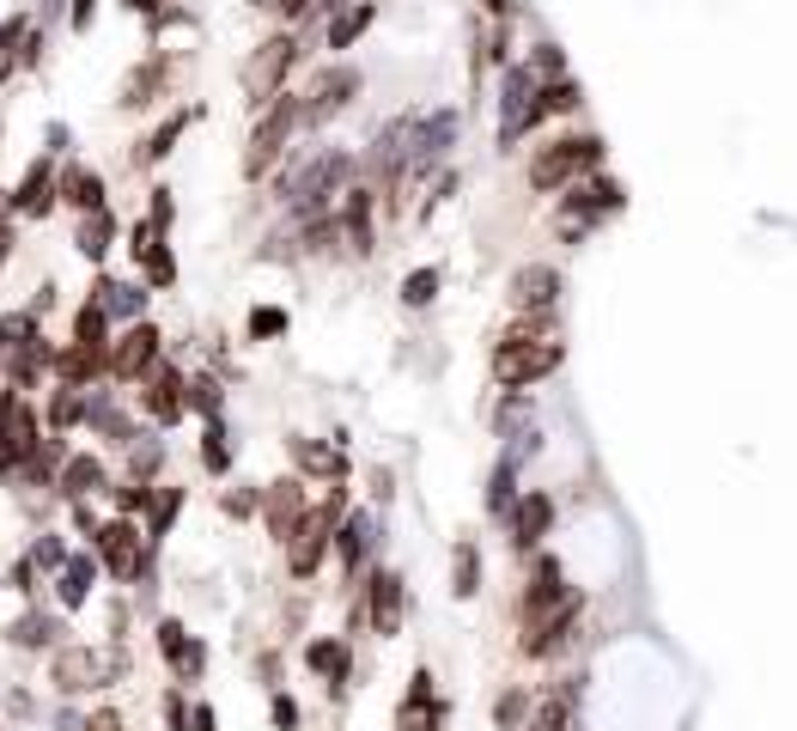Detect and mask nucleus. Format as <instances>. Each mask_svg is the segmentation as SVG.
<instances>
[{
	"label": "nucleus",
	"instance_id": "nucleus-7",
	"mask_svg": "<svg viewBox=\"0 0 797 731\" xmlns=\"http://www.w3.org/2000/svg\"><path fill=\"white\" fill-rule=\"evenodd\" d=\"M536 98H542L536 67L511 62L506 67V86H499V147H518V140L536 128Z\"/></svg>",
	"mask_w": 797,
	"mask_h": 731
},
{
	"label": "nucleus",
	"instance_id": "nucleus-40",
	"mask_svg": "<svg viewBox=\"0 0 797 731\" xmlns=\"http://www.w3.org/2000/svg\"><path fill=\"white\" fill-rule=\"evenodd\" d=\"M140 263H147V280H153V287H170V280H177V263H170L165 244H153L147 256H140Z\"/></svg>",
	"mask_w": 797,
	"mask_h": 731
},
{
	"label": "nucleus",
	"instance_id": "nucleus-13",
	"mask_svg": "<svg viewBox=\"0 0 797 731\" xmlns=\"http://www.w3.org/2000/svg\"><path fill=\"white\" fill-rule=\"evenodd\" d=\"M92 549H98V560H104L116 579H135L140 560H147V549H140V530L128 525V518H110V525H98Z\"/></svg>",
	"mask_w": 797,
	"mask_h": 731
},
{
	"label": "nucleus",
	"instance_id": "nucleus-15",
	"mask_svg": "<svg viewBox=\"0 0 797 731\" xmlns=\"http://www.w3.org/2000/svg\"><path fill=\"white\" fill-rule=\"evenodd\" d=\"M305 482H268V494H262V518H268V537H280V543H292V530L305 525Z\"/></svg>",
	"mask_w": 797,
	"mask_h": 731
},
{
	"label": "nucleus",
	"instance_id": "nucleus-29",
	"mask_svg": "<svg viewBox=\"0 0 797 731\" xmlns=\"http://www.w3.org/2000/svg\"><path fill=\"white\" fill-rule=\"evenodd\" d=\"M451 592L457 597H476L481 592V549L463 537L457 543V555H451Z\"/></svg>",
	"mask_w": 797,
	"mask_h": 731
},
{
	"label": "nucleus",
	"instance_id": "nucleus-35",
	"mask_svg": "<svg viewBox=\"0 0 797 731\" xmlns=\"http://www.w3.org/2000/svg\"><path fill=\"white\" fill-rule=\"evenodd\" d=\"M518 500H523V494H518V464L506 457V464L493 469V482H488V513H511Z\"/></svg>",
	"mask_w": 797,
	"mask_h": 731
},
{
	"label": "nucleus",
	"instance_id": "nucleus-4",
	"mask_svg": "<svg viewBox=\"0 0 797 731\" xmlns=\"http://www.w3.org/2000/svg\"><path fill=\"white\" fill-rule=\"evenodd\" d=\"M299 67V37L280 31V37H262L256 55L244 62V104L268 110L280 92H287V74Z\"/></svg>",
	"mask_w": 797,
	"mask_h": 731
},
{
	"label": "nucleus",
	"instance_id": "nucleus-5",
	"mask_svg": "<svg viewBox=\"0 0 797 731\" xmlns=\"http://www.w3.org/2000/svg\"><path fill=\"white\" fill-rule=\"evenodd\" d=\"M560 360H567L560 336H542V342H499L493 348V378H499V390H523V385H536V378L560 373Z\"/></svg>",
	"mask_w": 797,
	"mask_h": 731
},
{
	"label": "nucleus",
	"instance_id": "nucleus-33",
	"mask_svg": "<svg viewBox=\"0 0 797 731\" xmlns=\"http://www.w3.org/2000/svg\"><path fill=\"white\" fill-rule=\"evenodd\" d=\"M92 579H98V560H86V555L67 560V567H62V604L79 609L86 597H92Z\"/></svg>",
	"mask_w": 797,
	"mask_h": 731
},
{
	"label": "nucleus",
	"instance_id": "nucleus-19",
	"mask_svg": "<svg viewBox=\"0 0 797 731\" xmlns=\"http://www.w3.org/2000/svg\"><path fill=\"white\" fill-rule=\"evenodd\" d=\"M366 609H371V628H378V634H396L402 628V579L378 567V574L366 579Z\"/></svg>",
	"mask_w": 797,
	"mask_h": 731
},
{
	"label": "nucleus",
	"instance_id": "nucleus-32",
	"mask_svg": "<svg viewBox=\"0 0 797 731\" xmlns=\"http://www.w3.org/2000/svg\"><path fill=\"white\" fill-rule=\"evenodd\" d=\"M305 665L317 670V677H329V683H341V677H347V646H341V640H311Z\"/></svg>",
	"mask_w": 797,
	"mask_h": 731
},
{
	"label": "nucleus",
	"instance_id": "nucleus-39",
	"mask_svg": "<svg viewBox=\"0 0 797 731\" xmlns=\"http://www.w3.org/2000/svg\"><path fill=\"white\" fill-rule=\"evenodd\" d=\"M250 336H256V342H268V336H287V312H275V305H256V312H250Z\"/></svg>",
	"mask_w": 797,
	"mask_h": 731
},
{
	"label": "nucleus",
	"instance_id": "nucleus-11",
	"mask_svg": "<svg viewBox=\"0 0 797 731\" xmlns=\"http://www.w3.org/2000/svg\"><path fill=\"white\" fill-rule=\"evenodd\" d=\"M110 677H116V658L92 653V646H62V653H55V689H67V695L104 689Z\"/></svg>",
	"mask_w": 797,
	"mask_h": 731
},
{
	"label": "nucleus",
	"instance_id": "nucleus-2",
	"mask_svg": "<svg viewBox=\"0 0 797 731\" xmlns=\"http://www.w3.org/2000/svg\"><path fill=\"white\" fill-rule=\"evenodd\" d=\"M603 135H560V140H548L536 159H530V189L536 196H554V189H572L579 177H591V172H603Z\"/></svg>",
	"mask_w": 797,
	"mask_h": 731
},
{
	"label": "nucleus",
	"instance_id": "nucleus-26",
	"mask_svg": "<svg viewBox=\"0 0 797 731\" xmlns=\"http://www.w3.org/2000/svg\"><path fill=\"white\" fill-rule=\"evenodd\" d=\"M371 537H378V525H371V513H353L347 525H341V567H347V574H359V560L371 555Z\"/></svg>",
	"mask_w": 797,
	"mask_h": 731
},
{
	"label": "nucleus",
	"instance_id": "nucleus-24",
	"mask_svg": "<svg viewBox=\"0 0 797 731\" xmlns=\"http://www.w3.org/2000/svg\"><path fill=\"white\" fill-rule=\"evenodd\" d=\"M165 74H170V62L165 55H153L147 67H135V74L123 79V92H116V104L123 110H140V104H153V92L165 86Z\"/></svg>",
	"mask_w": 797,
	"mask_h": 731
},
{
	"label": "nucleus",
	"instance_id": "nucleus-12",
	"mask_svg": "<svg viewBox=\"0 0 797 731\" xmlns=\"http://www.w3.org/2000/svg\"><path fill=\"white\" fill-rule=\"evenodd\" d=\"M153 366H159V329L153 324H128L123 342L110 348V378L140 385V373H153Z\"/></svg>",
	"mask_w": 797,
	"mask_h": 731
},
{
	"label": "nucleus",
	"instance_id": "nucleus-9",
	"mask_svg": "<svg viewBox=\"0 0 797 731\" xmlns=\"http://www.w3.org/2000/svg\"><path fill=\"white\" fill-rule=\"evenodd\" d=\"M37 445H43V433H37L31 408L18 396H0V476H18L37 457Z\"/></svg>",
	"mask_w": 797,
	"mask_h": 731
},
{
	"label": "nucleus",
	"instance_id": "nucleus-38",
	"mask_svg": "<svg viewBox=\"0 0 797 731\" xmlns=\"http://www.w3.org/2000/svg\"><path fill=\"white\" fill-rule=\"evenodd\" d=\"M432 299H439V268H415V275L402 280V305H432Z\"/></svg>",
	"mask_w": 797,
	"mask_h": 731
},
{
	"label": "nucleus",
	"instance_id": "nucleus-8",
	"mask_svg": "<svg viewBox=\"0 0 797 731\" xmlns=\"http://www.w3.org/2000/svg\"><path fill=\"white\" fill-rule=\"evenodd\" d=\"M628 207V189L615 184V177H584V184H572L567 196H560V214H567V238H584L597 219L621 214Z\"/></svg>",
	"mask_w": 797,
	"mask_h": 731
},
{
	"label": "nucleus",
	"instance_id": "nucleus-21",
	"mask_svg": "<svg viewBox=\"0 0 797 731\" xmlns=\"http://www.w3.org/2000/svg\"><path fill=\"white\" fill-rule=\"evenodd\" d=\"M439 719H445V707L432 701V677H427V670H415V683H408V701H402L396 726L402 731H439Z\"/></svg>",
	"mask_w": 797,
	"mask_h": 731
},
{
	"label": "nucleus",
	"instance_id": "nucleus-52",
	"mask_svg": "<svg viewBox=\"0 0 797 731\" xmlns=\"http://www.w3.org/2000/svg\"><path fill=\"white\" fill-rule=\"evenodd\" d=\"M481 7H488L493 18H511V7H518V0H481Z\"/></svg>",
	"mask_w": 797,
	"mask_h": 731
},
{
	"label": "nucleus",
	"instance_id": "nucleus-44",
	"mask_svg": "<svg viewBox=\"0 0 797 731\" xmlns=\"http://www.w3.org/2000/svg\"><path fill=\"white\" fill-rule=\"evenodd\" d=\"M147 500H153V488L147 482H128V488H116V513H147Z\"/></svg>",
	"mask_w": 797,
	"mask_h": 731
},
{
	"label": "nucleus",
	"instance_id": "nucleus-14",
	"mask_svg": "<svg viewBox=\"0 0 797 731\" xmlns=\"http://www.w3.org/2000/svg\"><path fill=\"white\" fill-rule=\"evenodd\" d=\"M511 305H518V317H548L560 305V275L548 263H523L511 275Z\"/></svg>",
	"mask_w": 797,
	"mask_h": 731
},
{
	"label": "nucleus",
	"instance_id": "nucleus-43",
	"mask_svg": "<svg viewBox=\"0 0 797 731\" xmlns=\"http://www.w3.org/2000/svg\"><path fill=\"white\" fill-rule=\"evenodd\" d=\"M189 403H195L207 420H219V385L214 378H195V385H189Z\"/></svg>",
	"mask_w": 797,
	"mask_h": 731
},
{
	"label": "nucleus",
	"instance_id": "nucleus-10",
	"mask_svg": "<svg viewBox=\"0 0 797 731\" xmlns=\"http://www.w3.org/2000/svg\"><path fill=\"white\" fill-rule=\"evenodd\" d=\"M353 98H359V67H341V62L322 67V74L305 86V98H299V104H305V128L329 123V116H336V110H347Z\"/></svg>",
	"mask_w": 797,
	"mask_h": 731
},
{
	"label": "nucleus",
	"instance_id": "nucleus-36",
	"mask_svg": "<svg viewBox=\"0 0 797 731\" xmlns=\"http://www.w3.org/2000/svg\"><path fill=\"white\" fill-rule=\"evenodd\" d=\"M74 348L110 354V342H104V305H79V317H74Z\"/></svg>",
	"mask_w": 797,
	"mask_h": 731
},
{
	"label": "nucleus",
	"instance_id": "nucleus-30",
	"mask_svg": "<svg viewBox=\"0 0 797 731\" xmlns=\"http://www.w3.org/2000/svg\"><path fill=\"white\" fill-rule=\"evenodd\" d=\"M98 488H104V464H98V457H67L62 494L67 500H86V494H98Z\"/></svg>",
	"mask_w": 797,
	"mask_h": 731
},
{
	"label": "nucleus",
	"instance_id": "nucleus-54",
	"mask_svg": "<svg viewBox=\"0 0 797 731\" xmlns=\"http://www.w3.org/2000/svg\"><path fill=\"white\" fill-rule=\"evenodd\" d=\"M123 7H128V13H153L159 0H123Z\"/></svg>",
	"mask_w": 797,
	"mask_h": 731
},
{
	"label": "nucleus",
	"instance_id": "nucleus-1",
	"mask_svg": "<svg viewBox=\"0 0 797 731\" xmlns=\"http://www.w3.org/2000/svg\"><path fill=\"white\" fill-rule=\"evenodd\" d=\"M584 616V597L567 585V574H560V560L542 555L536 560V574H530V592H523V609H518V622H523V658H554L560 646H567V634L579 628Z\"/></svg>",
	"mask_w": 797,
	"mask_h": 731
},
{
	"label": "nucleus",
	"instance_id": "nucleus-49",
	"mask_svg": "<svg viewBox=\"0 0 797 731\" xmlns=\"http://www.w3.org/2000/svg\"><path fill=\"white\" fill-rule=\"evenodd\" d=\"M275 726H287V731H292V726H299V707H292V701H287V695H275Z\"/></svg>",
	"mask_w": 797,
	"mask_h": 731
},
{
	"label": "nucleus",
	"instance_id": "nucleus-53",
	"mask_svg": "<svg viewBox=\"0 0 797 731\" xmlns=\"http://www.w3.org/2000/svg\"><path fill=\"white\" fill-rule=\"evenodd\" d=\"M7 256H13V232L0 226V268H7Z\"/></svg>",
	"mask_w": 797,
	"mask_h": 731
},
{
	"label": "nucleus",
	"instance_id": "nucleus-20",
	"mask_svg": "<svg viewBox=\"0 0 797 731\" xmlns=\"http://www.w3.org/2000/svg\"><path fill=\"white\" fill-rule=\"evenodd\" d=\"M62 202V172H49V159H37L31 172H25V184H18V196H13V207L18 214H49V207Z\"/></svg>",
	"mask_w": 797,
	"mask_h": 731
},
{
	"label": "nucleus",
	"instance_id": "nucleus-6",
	"mask_svg": "<svg viewBox=\"0 0 797 731\" xmlns=\"http://www.w3.org/2000/svg\"><path fill=\"white\" fill-rule=\"evenodd\" d=\"M336 525H341V488L322 506H311L305 525L292 530V543H287V567L292 579H311L322 567V555H329V543H336Z\"/></svg>",
	"mask_w": 797,
	"mask_h": 731
},
{
	"label": "nucleus",
	"instance_id": "nucleus-25",
	"mask_svg": "<svg viewBox=\"0 0 797 731\" xmlns=\"http://www.w3.org/2000/svg\"><path fill=\"white\" fill-rule=\"evenodd\" d=\"M292 457H299V469H305V476H329V482H341V476H347V457H341L336 445H317V439H292Z\"/></svg>",
	"mask_w": 797,
	"mask_h": 731
},
{
	"label": "nucleus",
	"instance_id": "nucleus-37",
	"mask_svg": "<svg viewBox=\"0 0 797 731\" xmlns=\"http://www.w3.org/2000/svg\"><path fill=\"white\" fill-rule=\"evenodd\" d=\"M201 464L214 469V476L231 469V445H226V427H219V420H207V433H201Z\"/></svg>",
	"mask_w": 797,
	"mask_h": 731
},
{
	"label": "nucleus",
	"instance_id": "nucleus-48",
	"mask_svg": "<svg viewBox=\"0 0 797 731\" xmlns=\"http://www.w3.org/2000/svg\"><path fill=\"white\" fill-rule=\"evenodd\" d=\"M226 513L231 518H250V513H256V494H226Z\"/></svg>",
	"mask_w": 797,
	"mask_h": 731
},
{
	"label": "nucleus",
	"instance_id": "nucleus-22",
	"mask_svg": "<svg viewBox=\"0 0 797 731\" xmlns=\"http://www.w3.org/2000/svg\"><path fill=\"white\" fill-rule=\"evenodd\" d=\"M62 202L79 207V214H104V177L92 165H67L62 172Z\"/></svg>",
	"mask_w": 797,
	"mask_h": 731
},
{
	"label": "nucleus",
	"instance_id": "nucleus-45",
	"mask_svg": "<svg viewBox=\"0 0 797 731\" xmlns=\"http://www.w3.org/2000/svg\"><path fill=\"white\" fill-rule=\"evenodd\" d=\"M177 500H184V494H177V488H165V494H159V513H153V530H165L170 518H177Z\"/></svg>",
	"mask_w": 797,
	"mask_h": 731
},
{
	"label": "nucleus",
	"instance_id": "nucleus-31",
	"mask_svg": "<svg viewBox=\"0 0 797 731\" xmlns=\"http://www.w3.org/2000/svg\"><path fill=\"white\" fill-rule=\"evenodd\" d=\"M579 104H584V92L572 86V79H554V86H542V98H536V128L548 123V116H572Z\"/></svg>",
	"mask_w": 797,
	"mask_h": 731
},
{
	"label": "nucleus",
	"instance_id": "nucleus-34",
	"mask_svg": "<svg viewBox=\"0 0 797 731\" xmlns=\"http://www.w3.org/2000/svg\"><path fill=\"white\" fill-rule=\"evenodd\" d=\"M110 232H116V219H110V214H86V219H79V238H74L79 256H92V263H98V256L110 250Z\"/></svg>",
	"mask_w": 797,
	"mask_h": 731
},
{
	"label": "nucleus",
	"instance_id": "nucleus-42",
	"mask_svg": "<svg viewBox=\"0 0 797 731\" xmlns=\"http://www.w3.org/2000/svg\"><path fill=\"white\" fill-rule=\"evenodd\" d=\"M13 634H18V640H25V646H49V640L62 634V628L49 622V616H25V622H18V628H13Z\"/></svg>",
	"mask_w": 797,
	"mask_h": 731
},
{
	"label": "nucleus",
	"instance_id": "nucleus-23",
	"mask_svg": "<svg viewBox=\"0 0 797 731\" xmlns=\"http://www.w3.org/2000/svg\"><path fill=\"white\" fill-rule=\"evenodd\" d=\"M371 18H378V7H371V0H341V13L329 18V49H353L359 37H366Z\"/></svg>",
	"mask_w": 797,
	"mask_h": 731
},
{
	"label": "nucleus",
	"instance_id": "nucleus-51",
	"mask_svg": "<svg viewBox=\"0 0 797 731\" xmlns=\"http://www.w3.org/2000/svg\"><path fill=\"white\" fill-rule=\"evenodd\" d=\"M86 731H123V719H116V714H98V719H92V726H86Z\"/></svg>",
	"mask_w": 797,
	"mask_h": 731
},
{
	"label": "nucleus",
	"instance_id": "nucleus-47",
	"mask_svg": "<svg viewBox=\"0 0 797 731\" xmlns=\"http://www.w3.org/2000/svg\"><path fill=\"white\" fill-rule=\"evenodd\" d=\"M98 18V0H74V31H92Z\"/></svg>",
	"mask_w": 797,
	"mask_h": 731
},
{
	"label": "nucleus",
	"instance_id": "nucleus-27",
	"mask_svg": "<svg viewBox=\"0 0 797 731\" xmlns=\"http://www.w3.org/2000/svg\"><path fill=\"white\" fill-rule=\"evenodd\" d=\"M159 646H165V658L177 665V677H195V670H201V646L184 634V622H165V628H159Z\"/></svg>",
	"mask_w": 797,
	"mask_h": 731
},
{
	"label": "nucleus",
	"instance_id": "nucleus-16",
	"mask_svg": "<svg viewBox=\"0 0 797 731\" xmlns=\"http://www.w3.org/2000/svg\"><path fill=\"white\" fill-rule=\"evenodd\" d=\"M140 408L153 420H184V408H189V385H184V373L177 366H165V373H153L147 378V390H140Z\"/></svg>",
	"mask_w": 797,
	"mask_h": 731
},
{
	"label": "nucleus",
	"instance_id": "nucleus-18",
	"mask_svg": "<svg viewBox=\"0 0 797 731\" xmlns=\"http://www.w3.org/2000/svg\"><path fill=\"white\" fill-rule=\"evenodd\" d=\"M548 525H554V494H542V488L511 506V543L518 549H536L548 537Z\"/></svg>",
	"mask_w": 797,
	"mask_h": 731
},
{
	"label": "nucleus",
	"instance_id": "nucleus-17",
	"mask_svg": "<svg viewBox=\"0 0 797 731\" xmlns=\"http://www.w3.org/2000/svg\"><path fill=\"white\" fill-rule=\"evenodd\" d=\"M341 244L353 250V256H371V189H341Z\"/></svg>",
	"mask_w": 797,
	"mask_h": 731
},
{
	"label": "nucleus",
	"instance_id": "nucleus-41",
	"mask_svg": "<svg viewBox=\"0 0 797 731\" xmlns=\"http://www.w3.org/2000/svg\"><path fill=\"white\" fill-rule=\"evenodd\" d=\"M523 707H530V695H523V689H511V695H499V707H493V719H499V731H518V726H523Z\"/></svg>",
	"mask_w": 797,
	"mask_h": 731
},
{
	"label": "nucleus",
	"instance_id": "nucleus-3",
	"mask_svg": "<svg viewBox=\"0 0 797 731\" xmlns=\"http://www.w3.org/2000/svg\"><path fill=\"white\" fill-rule=\"evenodd\" d=\"M299 128H305V104H299L292 92H280L275 104L256 116V128H250V147H244V177L250 184L275 172V159L287 153V140L299 135Z\"/></svg>",
	"mask_w": 797,
	"mask_h": 731
},
{
	"label": "nucleus",
	"instance_id": "nucleus-28",
	"mask_svg": "<svg viewBox=\"0 0 797 731\" xmlns=\"http://www.w3.org/2000/svg\"><path fill=\"white\" fill-rule=\"evenodd\" d=\"M201 110H177V116H170V123H159V135L147 140V153L135 159V165H159V159H170V147H177V140L189 135V123H195Z\"/></svg>",
	"mask_w": 797,
	"mask_h": 731
},
{
	"label": "nucleus",
	"instance_id": "nucleus-50",
	"mask_svg": "<svg viewBox=\"0 0 797 731\" xmlns=\"http://www.w3.org/2000/svg\"><path fill=\"white\" fill-rule=\"evenodd\" d=\"M275 7H280V13H287V18H305L311 7H317V0H275Z\"/></svg>",
	"mask_w": 797,
	"mask_h": 731
},
{
	"label": "nucleus",
	"instance_id": "nucleus-46",
	"mask_svg": "<svg viewBox=\"0 0 797 731\" xmlns=\"http://www.w3.org/2000/svg\"><path fill=\"white\" fill-rule=\"evenodd\" d=\"M31 560H37V567H62V543H55V537H43V543L31 549Z\"/></svg>",
	"mask_w": 797,
	"mask_h": 731
}]
</instances>
